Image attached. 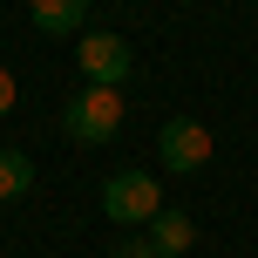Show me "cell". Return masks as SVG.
Returning <instances> with one entry per match:
<instances>
[{"label": "cell", "mask_w": 258, "mask_h": 258, "mask_svg": "<svg viewBox=\"0 0 258 258\" xmlns=\"http://www.w3.org/2000/svg\"><path fill=\"white\" fill-rule=\"evenodd\" d=\"M61 129H68L75 143H89V150H102V143L122 129V89H102V82H89L82 95H68Z\"/></svg>", "instance_id": "1"}, {"label": "cell", "mask_w": 258, "mask_h": 258, "mask_svg": "<svg viewBox=\"0 0 258 258\" xmlns=\"http://www.w3.org/2000/svg\"><path fill=\"white\" fill-rule=\"evenodd\" d=\"M102 211L116 224H150L156 211H163V190H156L150 170H116V177L102 183Z\"/></svg>", "instance_id": "2"}, {"label": "cell", "mask_w": 258, "mask_h": 258, "mask_svg": "<svg viewBox=\"0 0 258 258\" xmlns=\"http://www.w3.org/2000/svg\"><path fill=\"white\" fill-rule=\"evenodd\" d=\"M75 61H82V75H89V82H102V89H122V82H129V68H136V54H129V41H122V34L95 27V34H82V41H75Z\"/></svg>", "instance_id": "3"}, {"label": "cell", "mask_w": 258, "mask_h": 258, "mask_svg": "<svg viewBox=\"0 0 258 258\" xmlns=\"http://www.w3.org/2000/svg\"><path fill=\"white\" fill-rule=\"evenodd\" d=\"M156 156H163V170L190 177V170H204V163H211V129H204V122H190V116L163 122V129H156Z\"/></svg>", "instance_id": "4"}, {"label": "cell", "mask_w": 258, "mask_h": 258, "mask_svg": "<svg viewBox=\"0 0 258 258\" xmlns=\"http://www.w3.org/2000/svg\"><path fill=\"white\" fill-rule=\"evenodd\" d=\"M27 14H34L41 34H82V21H89V0H27Z\"/></svg>", "instance_id": "5"}, {"label": "cell", "mask_w": 258, "mask_h": 258, "mask_svg": "<svg viewBox=\"0 0 258 258\" xmlns=\"http://www.w3.org/2000/svg\"><path fill=\"white\" fill-rule=\"evenodd\" d=\"M190 238H197V224L190 218H183V211H156V218H150V245L156 251H163V258H183V251H190Z\"/></svg>", "instance_id": "6"}, {"label": "cell", "mask_w": 258, "mask_h": 258, "mask_svg": "<svg viewBox=\"0 0 258 258\" xmlns=\"http://www.w3.org/2000/svg\"><path fill=\"white\" fill-rule=\"evenodd\" d=\"M21 190H34V163H27V150H0V204Z\"/></svg>", "instance_id": "7"}, {"label": "cell", "mask_w": 258, "mask_h": 258, "mask_svg": "<svg viewBox=\"0 0 258 258\" xmlns=\"http://www.w3.org/2000/svg\"><path fill=\"white\" fill-rule=\"evenodd\" d=\"M109 258H163V251H156V245H150V238H122V245H116V251H109Z\"/></svg>", "instance_id": "8"}, {"label": "cell", "mask_w": 258, "mask_h": 258, "mask_svg": "<svg viewBox=\"0 0 258 258\" xmlns=\"http://www.w3.org/2000/svg\"><path fill=\"white\" fill-rule=\"evenodd\" d=\"M7 109H14V75L0 68V116H7Z\"/></svg>", "instance_id": "9"}]
</instances>
